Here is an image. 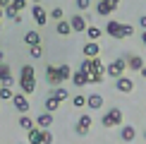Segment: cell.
Here are the masks:
<instances>
[{"label":"cell","mask_w":146,"mask_h":144,"mask_svg":"<svg viewBox=\"0 0 146 144\" xmlns=\"http://www.w3.org/2000/svg\"><path fill=\"white\" fill-rule=\"evenodd\" d=\"M101 125L103 127H117V125H122V111H120V108H110V111L101 118Z\"/></svg>","instance_id":"6da1fadb"},{"label":"cell","mask_w":146,"mask_h":144,"mask_svg":"<svg viewBox=\"0 0 146 144\" xmlns=\"http://www.w3.org/2000/svg\"><path fill=\"white\" fill-rule=\"evenodd\" d=\"M125 70H127V60H125V58H115L113 63L106 67V75H108V77H115V79H117L120 75H125Z\"/></svg>","instance_id":"7a4b0ae2"},{"label":"cell","mask_w":146,"mask_h":144,"mask_svg":"<svg viewBox=\"0 0 146 144\" xmlns=\"http://www.w3.org/2000/svg\"><path fill=\"white\" fill-rule=\"evenodd\" d=\"M70 27H72V31H77V34H82V31H86V27H89V24H86V17H84L82 15V12H77V15H72L70 17Z\"/></svg>","instance_id":"3957f363"},{"label":"cell","mask_w":146,"mask_h":144,"mask_svg":"<svg viewBox=\"0 0 146 144\" xmlns=\"http://www.w3.org/2000/svg\"><path fill=\"white\" fill-rule=\"evenodd\" d=\"M12 106L17 108L19 113H29V99H27V94H12Z\"/></svg>","instance_id":"277c9868"},{"label":"cell","mask_w":146,"mask_h":144,"mask_svg":"<svg viewBox=\"0 0 146 144\" xmlns=\"http://www.w3.org/2000/svg\"><path fill=\"white\" fill-rule=\"evenodd\" d=\"M31 17H34V22L38 24V27H46V22H48V12L41 7V3H36L34 7H31Z\"/></svg>","instance_id":"5b68a950"},{"label":"cell","mask_w":146,"mask_h":144,"mask_svg":"<svg viewBox=\"0 0 146 144\" xmlns=\"http://www.w3.org/2000/svg\"><path fill=\"white\" fill-rule=\"evenodd\" d=\"M115 89L122 91V94H129L132 89H134V82H132V77H122V75H120L117 79H115Z\"/></svg>","instance_id":"8992f818"},{"label":"cell","mask_w":146,"mask_h":144,"mask_svg":"<svg viewBox=\"0 0 146 144\" xmlns=\"http://www.w3.org/2000/svg\"><path fill=\"white\" fill-rule=\"evenodd\" d=\"M82 53H84V58H98L101 55V46H98V41H86L82 48Z\"/></svg>","instance_id":"52a82bcc"},{"label":"cell","mask_w":146,"mask_h":144,"mask_svg":"<svg viewBox=\"0 0 146 144\" xmlns=\"http://www.w3.org/2000/svg\"><path fill=\"white\" fill-rule=\"evenodd\" d=\"M106 31H108V36H113V39H125V34H122V24L115 22V19H108Z\"/></svg>","instance_id":"ba28073f"},{"label":"cell","mask_w":146,"mask_h":144,"mask_svg":"<svg viewBox=\"0 0 146 144\" xmlns=\"http://www.w3.org/2000/svg\"><path fill=\"white\" fill-rule=\"evenodd\" d=\"M34 125H36V127H41V130H48V127H50V125H53V113L43 111V113H41V115H36Z\"/></svg>","instance_id":"9c48e42d"},{"label":"cell","mask_w":146,"mask_h":144,"mask_svg":"<svg viewBox=\"0 0 146 144\" xmlns=\"http://www.w3.org/2000/svg\"><path fill=\"white\" fill-rule=\"evenodd\" d=\"M15 82V77H12V70L7 63H0V84H5V87H10V84Z\"/></svg>","instance_id":"30bf717a"},{"label":"cell","mask_w":146,"mask_h":144,"mask_svg":"<svg viewBox=\"0 0 146 144\" xmlns=\"http://www.w3.org/2000/svg\"><path fill=\"white\" fill-rule=\"evenodd\" d=\"M72 84H74L77 89H82L84 84H89V72H82V70H77V72H72Z\"/></svg>","instance_id":"8fae6325"},{"label":"cell","mask_w":146,"mask_h":144,"mask_svg":"<svg viewBox=\"0 0 146 144\" xmlns=\"http://www.w3.org/2000/svg\"><path fill=\"white\" fill-rule=\"evenodd\" d=\"M27 137H29V144H43V130L36 127V125L31 130H27Z\"/></svg>","instance_id":"7c38bea8"},{"label":"cell","mask_w":146,"mask_h":144,"mask_svg":"<svg viewBox=\"0 0 146 144\" xmlns=\"http://www.w3.org/2000/svg\"><path fill=\"white\" fill-rule=\"evenodd\" d=\"M120 139L122 142H134L137 139V130L132 127V125H122V127H120Z\"/></svg>","instance_id":"4fadbf2b"},{"label":"cell","mask_w":146,"mask_h":144,"mask_svg":"<svg viewBox=\"0 0 146 144\" xmlns=\"http://www.w3.org/2000/svg\"><path fill=\"white\" fill-rule=\"evenodd\" d=\"M86 106L91 108V111H101V108H103V96H98V94H86Z\"/></svg>","instance_id":"5bb4252c"},{"label":"cell","mask_w":146,"mask_h":144,"mask_svg":"<svg viewBox=\"0 0 146 144\" xmlns=\"http://www.w3.org/2000/svg\"><path fill=\"white\" fill-rule=\"evenodd\" d=\"M19 89H22V94H34L36 91V77H29V79H19Z\"/></svg>","instance_id":"9a60e30c"},{"label":"cell","mask_w":146,"mask_h":144,"mask_svg":"<svg viewBox=\"0 0 146 144\" xmlns=\"http://www.w3.org/2000/svg\"><path fill=\"white\" fill-rule=\"evenodd\" d=\"M46 79H48V84H53V87H60L58 67H55V65H48V67H46Z\"/></svg>","instance_id":"2e32d148"},{"label":"cell","mask_w":146,"mask_h":144,"mask_svg":"<svg viewBox=\"0 0 146 144\" xmlns=\"http://www.w3.org/2000/svg\"><path fill=\"white\" fill-rule=\"evenodd\" d=\"M24 43H27V46H41V34L34 31V29L27 31V34H24Z\"/></svg>","instance_id":"e0dca14e"},{"label":"cell","mask_w":146,"mask_h":144,"mask_svg":"<svg viewBox=\"0 0 146 144\" xmlns=\"http://www.w3.org/2000/svg\"><path fill=\"white\" fill-rule=\"evenodd\" d=\"M125 60H127V67H129V70H134V72H139V70L144 67V60L139 58V55H127Z\"/></svg>","instance_id":"ac0fdd59"},{"label":"cell","mask_w":146,"mask_h":144,"mask_svg":"<svg viewBox=\"0 0 146 144\" xmlns=\"http://www.w3.org/2000/svg\"><path fill=\"white\" fill-rule=\"evenodd\" d=\"M50 96H53V99H58L60 103H62V101H67V99H70V91H67L65 87H53Z\"/></svg>","instance_id":"d6986e66"},{"label":"cell","mask_w":146,"mask_h":144,"mask_svg":"<svg viewBox=\"0 0 146 144\" xmlns=\"http://www.w3.org/2000/svg\"><path fill=\"white\" fill-rule=\"evenodd\" d=\"M70 77H72V67H70V65H58V79H60V84H62L65 79H70Z\"/></svg>","instance_id":"ffe728a7"},{"label":"cell","mask_w":146,"mask_h":144,"mask_svg":"<svg viewBox=\"0 0 146 144\" xmlns=\"http://www.w3.org/2000/svg\"><path fill=\"white\" fill-rule=\"evenodd\" d=\"M89 65H91V72L106 75V67H103V63H101V55H98V58H89Z\"/></svg>","instance_id":"44dd1931"},{"label":"cell","mask_w":146,"mask_h":144,"mask_svg":"<svg viewBox=\"0 0 146 144\" xmlns=\"http://www.w3.org/2000/svg\"><path fill=\"white\" fill-rule=\"evenodd\" d=\"M3 12H5V17L7 19H15V22H22V12H17L12 5H7V7H3Z\"/></svg>","instance_id":"7402d4cb"},{"label":"cell","mask_w":146,"mask_h":144,"mask_svg":"<svg viewBox=\"0 0 146 144\" xmlns=\"http://www.w3.org/2000/svg\"><path fill=\"white\" fill-rule=\"evenodd\" d=\"M55 31H58L60 36H67V34H72L70 22H67V19H60V22H58V27H55Z\"/></svg>","instance_id":"603a6c76"},{"label":"cell","mask_w":146,"mask_h":144,"mask_svg":"<svg viewBox=\"0 0 146 144\" xmlns=\"http://www.w3.org/2000/svg\"><path fill=\"white\" fill-rule=\"evenodd\" d=\"M96 12H98V15H110L113 12V7H110V3H108V0H98V5H96Z\"/></svg>","instance_id":"cb8c5ba5"},{"label":"cell","mask_w":146,"mask_h":144,"mask_svg":"<svg viewBox=\"0 0 146 144\" xmlns=\"http://www.w3.org/2000/svg\"><path fill=\"white\" fill-rule=\"evenodd\" d=\"M58 108H60V101H58V99H53V96L48 94V96H46V111H48V113H55Z\"/></svg>","instance_id":"d4e9b609"},{"label":"cell","mask_w":146,"mask_h":144,"mask_svg":"<svg viewBox=\"0 0 146 144\" xmlns=\"http://www.w3.org/2000/svg\"><path fill=\"white\" fill-rule=\"evenodd\" d=\"M86 36H89L91 41H98L101 36H103V29L101 27H86Z\"/></svg>","instance_id":"484cf974"},{"label":"cell","mask_w":146,"mask_h":144,"mask_svg":"<svg viewBox=\"0 0 146 144\" xmlns=\"http://www.w3.org/2000/svg\"><path fill=\"white\" fill-rule=\"evenodd\" d=\"M19 127H22V130H31V127H34V120L29 118L27 113H22V115H19Z\"/></svg>","instance_id":"4316f807"},{"label":"cell","mask_w":146,"mask_h":144,"mask_svg":"<svg viewBox=\"0 0 146 144\" xmlns=\"http://www.w3.org/2000/svg\"><path fill=\"white\" fill-rule=\"evenodd\" d=\"M48 17H50V19H58V22H60V19H65V10H62V7H53L50 12H48Z\"/></svg>","instance_id":"83f0119b"},{"label":"cell","mask_w":146,"mask_h":144,"mask_svg":"<svg viewBox=\"0 0 146 144\" xmlns=\"http://www.w3.org/2000/svg\"><path fill=\"white\" fill-rule=\"evenodd\" d=\"M0 101H12V89L0 84Z\"/></svg>","instance_id":"f1b7e54d"},{"label":"cell","mask_w":146,"mask_h":144,"mask_svg":"<svg viewBox=\"0 0 146 144\" xmlns=\"http://www.w3.org/2000/svg\"><path fill=\"white\" fill-rule=\"evenodd\" d=\"M29 77H34V67H31V65H22L19 79H29Z\"/></svg>","instance_id":"f546056e"},{"label":"cell","mask_w":146,"mask_h":144,"mask_svg":"<svg viewBox=\"0 0 146 144\" xmlns=\"http://www.w3.org/2000/svg\"><path fill=\"white\" fill-rule=\"evenodd\" d=\"M72 106H74V108H84V106H86V96H82V94L72 96Z\"/></svg>","instance_id":"4dcf8cb0"},{"label":"cell","mask_w":146,"mask_h":144,"mask_svg":"<svg viewBox=\"0 0 146 144\" xmlns=\"http://www.w3.org/2000/svg\"><path fill=\"white\" fill-rule=\"evenodd\" d=\"M29 55L31 58H41L43 55V46H29Z\"/></svg>","instance_id":"1f68e13d"},{"label":"cell","mask_w":146,"mask_h":144,"mask_svg":"<svg viewBox=\"0 0 146 144\" xmlns=\"http://www.w3.org/2000/svg\"><path fill=\"white\" fill-rule=\"evenodd\" d=\"M77 125L79 127H91V115H79V120H77Z\"/></svg>","instance_id":"d6a6232c"},{"label":"cell","mask_w":146,"mask_h":144,"mask_svg":"<svg viewBox=\"0 0 146 144\" xmlns=\"http://www.w3.org/2000/svg\"><path fill=\"white\" fill-rule=\"evenodd\" d=\"M74 5H77V10H79V12H84V10H89V7H91V0H74Z\"/></svg>","instance_id":"836d02e7"},{"label":"cell","mask_w":146,"mask_h":144,"mask_svg":"<svg viewBox=\"0 0 146 144\" xmlns=\"http://www.w3.org/2000/svg\"><path fill=\"white\" fill-rule=\"evenodd\" d=\"M103 82V75H98V72H89V84H101Z\"/></svg>","instance_id":"e575fe53"},{"label":"cell","mask_w":146,"mask_h":144,"mask_svg":"<svg viewBox=\"0 0 146 144\" xmlns=\"http://www.w3.org/2000/svg\"><path fill=\"white\" fill-rule=\"evenodd\" d=\"M10 5H12V7H15L17 12H22L24 7H27V0H12V3H10Z\"/></svg>","instance_id":"d590c367"},{"label":"cell","mask_w":146,"mask_h":144,"mask_svg":"<svg viewBox=\"0 0 146 144\" xmlns=\"http://www.w3.org/2000/svg\"><path fill=\"white\" fill-rule=\"evenodd\" d=\"M79 70H82V72H91V65H89V58H84L82 63H79Z\"/></svg>","instance_id":"8d00e7d4"},{"label":"cell","mask_w":146,"mask_h":144,"mask_svg":"<svg viewBox=\"0 0 146 144\" xmlns=\"http://www.w3.org/2000/svg\"><path fill=\"white\" fill-rule=\"evenodd\" d=\"M122 34H125V39H129V36L134 34V29H132L129 24H122Z\"/></svg>","instance_id":"74e56055"},{"label":"cell","mask_w":146,"mask_h":144,"mask_svg":"<svg viewBox=\"0 0 146 144\" xmlns=\"http://www.w3.org/2000/svg\"><path fill=\"white\" fill-rule=\"evenodd\" d=\"M43 144H53V135H50V130H43Z\"/></svg>","instance_id":"f35d334b"},{"label":"cell","mask_w":146,"mask_h":144,"mask_svg":"<svg viewBox=\"0 0 146 144\" xmlns=\"http://www.w3.org/2000/svg\"><path fill=\"white\" fill-rule=\"evenodd\" d=\"M74 132H77L79 137H86V135H89V130H86V127H79V125H74Z\"/></svg>","instance_id":"ab89813d"},{"label":"cell","mask_w":146,"mask_h":144,"mask_svg":"<svg viewBox=\"0 0 146 144\" xmlns=\"http://www.w3.org/2000/svg\"><path fill=\"white\" fill-rule=\"evenodd\" d=\"M139 27H141L144 31H146V15H144V17H139Z\"/></svg>","instance_id":"60d3db41"},{"label":"cell","mask_w":146,"mask_h":144,"mask_svg":"<svg viewBox=\"0 0 146 144\" xmlns=\"http://www.w3.org/2000/svg\"><path fill=\"white\" fill-rule=\"evenodd\" d=\"M108 3H110V7H113V10H117V5H120V0H108Z\"/></svg>","instance_id":"b9f144b4"},{"label":"cell","mask_w":146,"mask_h":144,"mask_svg":"<svg viewBox=\"0 0 146 144\" xmlns=\"http://www.w3.org/2000/svg\"><path fill=\"white\" fill-rule=\"evenodd\" d=\"M10 3H12V0H0V7H7Z\"/></svg>","instance_id":"7bdbcfd3"},{"label":"cell","mask_w":146,"mask_h":144,"mask_svg":"<svg viewBox=\"0 0 146 144\" xmlns=\"http://www.w3.org/2000/svg\"><path fill=\"white\" fill-rule=\"evenodd\" d=\"M141 43H144V46H146V31H144V34H141Z\"/></svg>","instance_id":"ee69618b"},{"label":"cell","mask_w":146,"mask_h":144,"mask_svg":"<svg viewBox=\"0 0 146 144\" xmlns=\"http://www.w3.org/2000/svg\"><path fill=\"white\" fill-rule=\"evenodd\" d=\"M3 17H5V12H3V7H0V22H3Z\"/></svg>","instance_id":"f6af8a7d"},{"label":"cell","mask_w":146,"mask_h":144,"mask_svg":"<svg viewBox=\"0 0 146 144\" xmlns=\"http://www.w3.org/2000/svg\"><path fill=\"white\" fill-rule=\"evenodd\" d=\"M3 58H5V55H3V51H0V63H3Z\"/></svg>","instance_id":"bcb514c9"},{"label":"cell","mask_w":146,"mask_h":144,"mask_svg":"<svg viewBox=\"0 0 146 144\" xmlns=\"http://www.w3.org/2000/svg\"><path fill=\"white\" fill-rule=\"evenodd\" d=\"M0 31H3V22H0Z\"/></svg>","instance_id":"7dc6e473"},{"label":"cell","mask_w":146,"mask_h":144,"mask_svg":"<svg viewBox=\"0 0 146 144\" xmlns=\"http://www.w3.org/2000/svg\"><path fill=\"white\" fill-rule=\"evenodd\" d=\"M36 3H41V0H34V5H36Z\"/></svg>","instance_id":"c3c4849f"},{"label":"cell","mask_w":146,"mask_h":144,"mask_svg":"<svg viewBox=\"0 0 146 144\" xmlns=\"http://www.w3.org/2000/svg\"><path fill=\"white\" fill-rule=\"evenodd\" d=\"M144 139H146V130H144Z\"/></svg>","instance_id":"681fc988"}]
</instances>
